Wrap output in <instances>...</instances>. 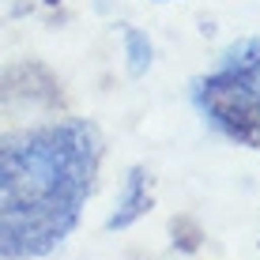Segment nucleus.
Instances as JSON below:
<instances>
[{
	"mask_svg": "<svg viewBox=\"0 0 260 260\" xmlns=\"http://www.w3.org/2000/svg\"><path fill=\"white\" fill-rule=\"evenodd\" d=\"M222 64H230V68H260V38L234 42V46L222 53Z\"/></svg>",
	"mask_w": 260,
	"mask_h": 260,
	"instance_id": "nucleus-5",
	"label": "nucleus"
},
{
	"mask_svg": "<svg viewBox=\"0 0 260 260\" xmlns=\"http://www.w3.org/2000/svg\"><path fill=\"white\" fill-rule=\"evenodd\" d=\"M174 230H185V238H181V249H192L200 245V230H196V222L192 219H174Z\"/></svg>",
	"mask_w": 260,
	"mask_h": 260,
	"instance_id": "nucleus-6",
	"label": "nucleus"
},
{
	"mask_svg": "<svg viewBox=\"0 0 260 260\" xmlns=\"http://www.w3.org/2000/svg\"><path fill=\"white\" fill-rule=\"evenodd\" d=\"M102 136L91 121H57L0 136V260L46 256L91 196Z\"/></svg>",
	"mask_w": 260,
	"mask_h": 260,
	"instance_id": "nucleus-1",
	"label": "nucleus"
},
{
	"mask_svg": "<svg viewBox=\"0 0 260 260\" xmlns=\"http://www.w3.org/2000/svg\"><path fill=\"white\" fill-rule=\"evenodd\" d=\"M196 102L230 140L260 147V68L222 64L196 87Z\"/></svg>",
	"mask_w": 260,
	"mask_h": 260,
	"instance_id": "nucleus-2",
	"label": "nucleus"
},
{
	"mask_svg": "<svg viewBox=\"0 0 260 260\" xmlns=\"http://www.w3.org/2000/svg\"><path fill=\"white\" fill-rule=\"evenodd\" d=\"M121 38H124V57H128V72H132V76H143V72L151 68V42H147V34L136 30V26H124Z\"/></svg>",
	"mask_w": 260,
	"mask_h": 260,
	"instance_id": "nucleus-4",
	"label": "nucleus"
},
{
	"mask_svg": "<svg viewBox=\"0 0 260 260\" xmlns=\"http://www.w3.org/2000/svg\"><path fill=\"white\" fill-rule=\"evenodd\" d=\"M46 4H57V0H46Z\"/></svg>",
	"mask_w": 260,
	"mask_h": 260,
	"instance_id": "nucleus-7",
	"label": "nucleus"
},
{
	"mask_svg": "<svg viewBox=\"0 0 260 260\" xmlns=\"http://www.w3.org/2000/svg\"><path fill=\"white\" fill-rule=\"evenodd\" d=\"M151 211V174L143 166H132L128 177H124V189L117 200V211L106 219V230H128L136 219Z\"/></svg>",
	"mask_w": 260,
	"mask_h": 260,
	"instance_id": "nucleus-3",
	"label": "nucleus"
}]
</instances>
